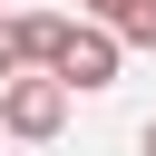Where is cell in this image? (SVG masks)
I'll return each mask as SVG.
<instances>
[{
  "mask_svg": "<svg viewBox=\"0 0 156 156\" xmlns=\"http://www.w3.org/2000/svg\"><path fill=\"white\" fill-rule=\"evenodd\" d=\"M68 127V88L49 78V68H29V78H10L0 88V136H29V146H49Z\"/></svg>",
  "mask_w": 156,
  "mask_h": 156,
  "instance_id": "6da1fadb",
  "label": "cell"
},
{
  "mask_svg": "<svg viewBox=\"0 0 156 156\" xmlns=\"http://www.w3.org/2000/svg\"><path fill=\"white\" fill-rule=\"evenodd\" d=\"M49 78H58L68 98H78V88H107V78H117V29H68V49H58Z\"/></svg>",
  "mask_w": 156,
  "mask_h": 156,
  "instance_id": "7a4b0ae2",
  "label": "cell"
},
{
  "mask_svg": "<svg viewBox=\"0 0 156 156\" xmlns=\"http://www.w3.org/2000/svg\"><path fill=\"white\" fill-rule=\"evenodd\" d=\"M68 29H78V20H58V10H20V58H29V68H58Z\"/></svg>",
  "mask_w": 156,
  "mask_h": 156,
  "instance_id": "3957f363",
  "label": "cell"
},
{
  "mask_svg": "<svg viewBox=\"0 0 156 156\" xmlns=\"http://www.w3.org/2000/svg\"><path fill=\"white\" fill-rule=\"evenodd\" d=\"M107 29H117V49H156V0H127Z\"/></svg>",
  "mask_w": 156,
  "mask_h": 156,
  "instance_id": "277c9868",
  "label": "cell"
},
{
  "mask_svg": "<svg viewBox=\"0 0 156 156\" xmlns=\"http://www.w3.org/2000/svg\"><path fill=\"white\" fill-rule=\"evenodd\" d=\"M10 78H29V58H20V20H0V88Z\"/></svg>",
  "mask_w": 156,
  "mask_h": 156,
  "instance_id": "5b68a950",
  "label": "cell"
},
{
  "mask_svg": "<svg viewBox=\"0 0 156 156\" xmlns=\"http://www.w3.org/2000/svg\"><path fill=\"white\" fill-rule=\"evenodd\" d=\"M78 10H98V20H117V10H127V0H78Z\"/></svg>",
  "mask_w": 156,
  "mask_h": 156,
  "instance_id": "8992f818",
  "label": "cell"
},
{
  "mask_svg": "<svg viewBox=\"0 0 156 156\" xmlns=\"http://www.w3.org/2000/svg\"><path fill=\"white\" fill-rule=\"evenodd\" d=\"M136 156H156V117H146V136H136Z\"/></svg>",
  "mask_w": 156,
  "mask_h": 156,
  "instance_id": "52a82bcc",
  "label": "cell"
}]
</instances>
